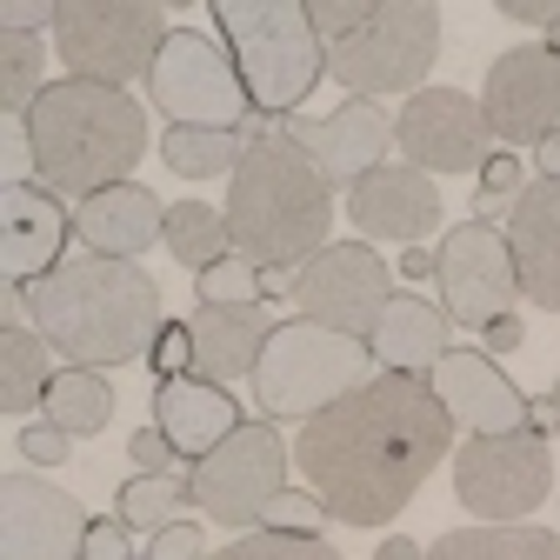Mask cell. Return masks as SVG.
Instances as JSON below:
<instances>
[{"instance_id":"1","label":"cell","mask_w":560,"mask_h":560,"mask_svg":"<svg viewBox=\"0 0 560 560\" xmlns=\"http://www.w3.org/2000/svg\"><path fill=\"white\" fill-rule=\"evenodd\" d=\"M454 447V413L428 374H381L301 420L294 460L320 508L347 527H387Z\"/></svg>"},{"instance_id":"2","label":"cell","mask_w":560,"mask_h":560,"mask_svg":"<svg viewBox=\"0 0 560 560\" xmlns=\"http://www.w3.org/2000/svg\"><path fill=\"white\" fill-rule=\"evenodd\" d=\"M27 327L67 354V368H120V361H148L161 320V288L133 260L81 254L60 260L47 280L14 288Z\"/></svg>"},{"instance_id":"3","label":"cell","mask_w":560,"mask_h":560,"mask_svg":"<svg viewBox=\"0 0 560 560\" xmlns=\"http://www.w3.org/2000/svg\"><path fill=\"white\" fill-rule=\"evenodd\" d=\"M221 214H228L234 254L254 260L260 273L307 267L327 247V228H334V180L320 174V161L301 140L260 133V140H247Z\"/></svg>"},{"instance_id":"4","label":"cell","mask_w":560,"mask_h":560,"mask_svg":"<svg viewBox=\"0 0 560 560\" xmlns=\"http://www.w3.org/2000/svg\"><path fill=\"white\" fill-rule=\"evenodd\" d=\"M27 161H34V180L47 194H107L133 174V161L148 154V114L140 101H127L120 88H101V81H54L27 120Z\"/></svg>"},{"instance_id":"5","label":"cell","mask_w":560,"mask_h":560,"mask_svg":"<svg viewBox=\"0 0 560 560\" xmlns=\"http://www.w3.org/2000/svg\"><path fill=\"white\" fill-rule=\"evenodd\" d=\"M214 27L247 81V101L294 120V107L327 74V40L307 21V0H214Z\"/></svg>"},{"instance_id":"6","label":"cell","mask_w":560,"mask_h":560,"mask_svg":"<svg viewBox=\"0 0 560 560\" xmlns=\"http://www.w3.org/2000/svg\"><path fill=\"white\" fill-rule=\"evenodd\" d=\"M368 368H374L368 340L334 334L320 320H280L254 368V400L267 420H314L354 387H368Z\"/></svg>"},{"instance_id":"7","label":"cell","mask_w":560,"mask_h":560,"mask_svg":"<svg viewBox=\"0 0 560 560\" xmlns=\"http://www.w3.org/2000/svg\"><path fill=\"white\" fill-rule=\"evenodd\" d=\"M167 21L154 0H60V67L67 81H101V88H127L140 74H154V60L167 47Z\"/></svg>"},{"instance_id":"8","label":"cell","mask_w":560,"mask_h":560,"mask_svg":"<svg viewBox=\"0 0 560 560\" xmlns=\"http://www.w3.org/2000/svg\"><path fill=\"white\" fill-rule=\"evenodd\" d=\"M434 54H441V14H434V0H381V14L354 40L327 47V74L354 101L420 94Z\"/></svg>"},{"instance_id":"9","label":"cell","mask_w":560,"mask_h":560,"mask_svg":"<svg viewBox=\"0 0 560 560\" xmlns=\"http://www.w3.org/2000/svg\"><path fill=\"white\" fill-rule=\"evenodd\" d=\"M148 94L167 114V127H221V133H241V120L254 114L234 54L221 40L194 34V27H174L167 34L154 74H148Z\"/></svg>"},{"instance_id":"10","label":"cell","mask_w":560,"mask_h":560,"mask_svg":"<svg viewBox=\"0 0 560 560\" xmlns=\"http://www.w3.org/2000/svg\"><path fill=\"white\" fill-rule=\"evenodd\" d=\"M553 487V454L547 434H480L454 454V494L467 514H480V527H521V514H534Z\"/></svg>"},{"instance_id":"11","label":"cell","mask_w":560,"mask_h":560,"mask_svg":"<svg viewBox=\"0 0 560 560\" xmlns=\"http://www.w3.org/2000/svg\"><path fill=\"white\" fill-rule=\"evenodd\" d=\"M194 508L221 527H260L273 494H288V441L273 434V420H247L234 441H221L187 474Z\"/></svg>"},{"instance_id":"12","label":"cell","mask_w":560,"mask_h":560,"mask_svg":"<svg viewBox=\"0 0 560 560\" xmlns=\"http://www.w3.org/2000/svg\"><path fill=\"white\" fill-rule=\"evenodd\" d=\"M441 314L454 327H494L514 314L521 301V267H514V247L494 221H460L447 228L441 241Z\"/></svg>"},{"instance_id":"13","label":"cell","mask_w":560,"mask_h":560,"mask_svg":"<svg viewBox=\"0 0 560 560\" xmlns=\"http://www.w3.org/2000/svg\"><path fill=\"white\" fill-rule=\"evenodd\" d=\"M387 301H394L387 260H381L368 241H327V247L294 273V307H301V320H320V327L354 334V340H374Z\"/></svg>"},{"instance_id":"14","label":"cell","mask_w":560,"mask_h":560,"mask_svg":"<svg viewBox=\"0 0 560 560\" xmlns=\"http://www.w3.org/2000/svg\"><path fill=\"white\" fill-rule=\"evenodd\" d=\"M394 148L420 174H474L487 167V114L460 88H420L394 114Z\"/></svg>"},{"instance_id":"15","label":"cell","mask_w":560,"mask_h":560,"mask_svg":"<svg viewBox=\"0 0 560 560\" xmlns=\"http://www.w3.org/2000/svg\"><path fill=\"white\" fill-rule=\"evenodd\" d=\"M487 133L508 140V148H540L560 127V54L540 47H508L487 67V94H480Z\"/></svg>"},{"instance_id":"16","label":"cell","mask_w":560,"mask_h":560,"mask_svg":"<svg viewBox=\"0 0 560 560\" xmlns=\"http://www.w3.org/2000/svg\"><path fill=\"white\" fill-rule=\"evenodd\" d=\"M88 508L40 474H8L0 487V560H81Z\"/></svg>"},{"instance_id":"17","label":"cell","mask_w":560,"mask_h":560,"mask_svg":"<svg viewBox=\"0 0 560 560\" xmlns=\"http://www.w3.org/2000/svg\"><path fill=\"white\" fill-rule=\"evenodd\" d=\"M428 381H434L441 407L454 413V428H467L474 441L480 434H527L534 428V400L494 368V354H480V347H447Z\"/></svg>"},{"instance_id":"18","label":"cell","mask_w":560,"mask_h":560,"mask_svg":"<svg viewBox=\"0 0 560 560\" xmlns=\"http://www.w3.org/2000/svg\"><path fill=\"white\" fill-rule=\"evenodd\" d=\"M288 140H301L334 187H361L374 167H387L394 114H387L381 101H347V107H334L327 120H288Z\"/></svg>"},{"instance_id":"19","label":"cell","mask_w":560,"mask_h":560,"mask_svg":"<svg viewBox=\"0 0 560 560\" xmlns=\"http://www.w3.org/2000/svg\"><path fill=\"white\" fill-rule=\"evenodd\" d=\"M347 221H354L368 241H428L434 221H441V194H434V174H420L407 161H387L374 167L361 187H347Z\"/></svg>"},{"instance_id":"20","label":"cell","mask_w":560,"mask_h":560,"mask_svg":"<svg viewBox=\"0 0 560 560\" xmlns=\"http://www.w3.org/2000/svg\"><path fill=\"white\" fill-rule=\"evenodd\" d=\"M0 221H8V280L34 288L60 267V247L74 241V214L60 207V194H47L40 180H8L0 194Z\"/></svg>"},{"instance_id":"21","label":"cell","mask_w":560,"mask_h":560,"mask_svg":"<svg viewBox=\"0 0 560 560\" xmlns=\"http://www.w3.org/2000/svg\"><path fill=\"white\" fill-rule=\"evenodd\" d=\"M154 428L174 441L180 460H207L221 441H234L247 428V413H241V400L221 381L187 374V381H161L154 387Z\"/></svg>"},{"instance_id":"22","label":"cell","mask_w":560,"mask_h":560,"mask_svg":"<svg viewBox=\"0 0 560 560\" xmlns=\"http://www.w3.org/2000/svg\"><path fill=\"white\" fill-rule=\"evenodd\" d=\"M508 247L521 267V294L547 314H560V180L521 187L508 214Z\"/></svg>"},{"instance_id":"23","label":"cell","mask_w":560,"mask_h":560,"mask_svg":"<svg viewBox=\"0 0 560 560\" xmlns=\"http://www.w3.org/2000/svg\"><path fill=\"white\" fill-rule=\"evenodd\" d=\"M74 234H81L94 254H107V260H133V254H148L154 241H167V207H161L148 187L120 180V187L88 194V200L74 207Z\"/></svg>"},{"instance_id":"24","label":"cell","mask_w":560,"mask_h":560,"mask_svg":"<svg viewBox=\"0 0 560 560\" xmlns=\"http://www.w3.org/2000/svg\"><path fill=\"white\" fill-rule=\"evenodd\" d=\"M187 327H194V374L221 381V387L254 374L260 354H267V340H273L267 307H200Z\"/></svg>"},{"instance_id":"25","label":"cell","mask_w":560,"mask_h":560,"mask_svg":"<svg viewBox=\"0 0 560 560\" xmlns=\"http://www.w3.org/2000/svg\"><path fill=\"white\" fill-rule=\"evenodd\" d=\"M447 327H454V320H447L434 301L394 294L368 347H374V361H381L387 374H434V361L447 354Z\"/></svg>"},{"instance_id":"26","label":"cell","mask_w":560,"mask_h":560,"mask_svg":"<svg viewBox=\"0 0 560 560\" xmlns=\"http://www.w3.org/2000/svg\"><path fill=\"white\" fill-rule=\"evenodd\" d=\"M54 374H60V368H54V347H47L34 327L8 320V334H0V400H8V413L47 407Z\"/></svg>"},{"instance_id":"27","label":"cell","mask_w":560,"mask_h":560,"mask_svg":"<svg viewBox=\"0 0 560 560\" xmlns=\"http://www.w3.org/2000/svg\"><path fill=\"white\" fill-rule=\"evenodd\" d=\"M60 434H74V441H88V434H107V420H114V387H107V374L101 368H60L54 374V387H47V407H40Z\"/></svg>"},{"instance_id":"28","label":"cell","mask_w":560,"mask_h":560,"mask_svg":"<svg viewBox=\"0 0 560 560\" xmlns=\"http://www.w3.org/2000/svg\"><path fill=\"white\" fill-rule=\"evenodd\" d=\"M428 560H560V534H547V527H454L428 547Z\"/></svg>"},{"instance_id":"29","label":"cell","mask_w":560,"mask_h":560,"mask_svg":"<svg viewBox=\"0 0 560 560\" xmlns=\"http://www.w3.org/2000/svg\"><path fill=\"white\" fill-rule=\"evenodd\" d=\"M167 254L194 273L207 267H221L234 254V234H228V214L221 207H207V200H174L167 207Z\"/></svg>"},{"instance_id":"30","label":"cell","mask_w":560,"mask_h":560,"mask_svg":"<svg viewBox=\"0 0 560 560\" xmlns=\"http://www.w3.org/2000/svg\"><path fill=\"white\" fill-rule=\"evenodd\" d=\"M241 154H247V140L241 133H221V127H167V140H161V161L180 180H214V174L234 180Z\"/></svg>"},{"instance_id":"31","label":"cell","mask_w":560,"mask_h":560,"mask_svg":"<svg viewBox=\"0 0 560 560\" xmlns=\"http://www.w3.org/2000/svg\"><path fill=\"white\" fill-rule=\"evenodd\" d=\"M194 501V487L180 480V474H133L127 487H120V501H114V514L133 527V534H161V527H174V514Z\"/></svg>"},{"instance_id":"32","label":"cell","mask_w":560,"mask_h":560,"mask_svg":"<svg viewBox=\"0 0 560 560\" xmlns=\"http://www.w3.org/2000/svg\"><path fill=\"white\" fill-rule=\"evenodd\" d=\"M40 67H47V47L34 34H0V101H8V114L27 120V107L47 94Z\"/></svg>"},{"instance_id":"33","label":"cell","mask_w":560,"mask_h":560,"mask_svg":"<svg viewBox=\"0 0 560 560\" xmlns=\"http://www.w3.org/2000/svg\"><path fill=\"white\" fill-rule=\"evenodd\" d=\"M194 294H200V307H260V301H267L273 288H267V273H260L254 260L228 254L221 267L194 273Z\"/></svg>"},{"instance_id":"34","label":"cell","mask_w":560,"mask_h":560,"mask_svg":"<svg viewBox=\"0 0 560 560\" xmlns=\"http://www.w3.org/2000/svg\"><path fill=\"white\" fill-rule=\"evenodd\" d=\"M207 560H340L327 540H294V534H241L234 547H221V553H207Z\"/></svg>"},{"instance_id":"35","label":"cell","mask_w":560,"mask_h":560,"mask_svg":"<svg viewBox=\"0 0 560 560\" xmlns=\"http://www.w3.org/2000/svg\"><path fill=\"white\" fill-rule=\"evenodd\" d=\"M260 527H267V534H294V540H320L327 508H320V494H301V487H288V494H273V508H267Z\"/></svg>"},{"instance_id":"36","label":"cell","mask_w":560,"mask_h":560,"mask_svg":"<svg viewBox=\"0 0 560 560\" xmlns=\"http://www.w3.org/2000/svg\"><path fill=\"white\" fill-rule=\"evenodd\" d=\"M374 14H381V0H307V21H314V34H320L327 47L354 40Z\"/></svg>"},{"instance_id":"37","label":"cell","mask_w":560,"mask_h":560,"mask_svg":"<svg viewBox=\"0 0 560 560\" xmlns=\"http://www.w3.org/2000/svg\"><path fill=\"white\" fill-rule=\"evenodd\" d=\"M148 368H154V387L161 381H187L194 374V327L187 320H167L148 347Z\"/></svg>"},{"instance_id":"38","label":"cell","mask_w":560,"mask_h":560,"mask_svg":"<svg viewBox=\"0 0 560 560\" xmlns=\"http://www.w3.org/2000/svg\"><path fill=\"white\" fill-rule=\"evenodd\" d=\"M521 154L514 148H501V154H487V167H480V214H487V207H494V200H521Z\"/></svg>"},{"instance_id":"39","label":"cell","mask_w":560,"mask_h":560,"mask_svg":"<svg viewBox=\"0 0 560 560\" xmlns=\"http://www.w3.org/2000/svg\"><path fill=\"white\" fill-rule=\"evenodd\" d=\"M67 454H74V434H60L54 420H34V428H21V460H27V467H60Z\"/></svg>"},{"instance_id":"40","label":"cell","mask_w":560,"mask_h":560,"mask_svg":"<svg viewBox=\"0 0 560 560\" xmlns=\"http://www.w3.org/2000/svg\"><path fill=\"white\" fill-rule=\"evenodd\" d=\"M148 560H207V534L194 521H174V527L154 534V553Z\"/></svg>"},{"instance_id":"41","label":"cell","mask_w":560,"mask_h":560,"mask_svg":"<svg viewBox=\"0 0 560 560\" xmlns=\"http://www.w3.org/2000/svg\"><path fill=\"white\" fill-rule=\"evenodd\" d=\"M127 454H133V467H140V474H174V460H180V454H174V441H167L161 428H140V434L127 441Z\"/></svg>"},{"instance_id":"42","label":"cell","mask_w":560,"mask_h":560,"mask_svg":"<svg viewBox=\"0 0 560 560\" xmlns=\"http://www.w3.org/2000/svg\"><path fill=\"white\" fill-rule=\"evenodd\" d=\"M54 21H60L54 0H8V8H0V34H40Z\"/></svg>"},{"instance_id":"43","label":"cell","mask_w":560,"mask_h":560,"mask_svg":"<svg viewBox=\"0 0 560 560\" xmlns=\"http://www.w3.org/2000/svg\"><path fill=\"white\" fill-rule=\"evenodd\" d=\"M127 534H133L127 521H94V527H88L81 560H133V553H127Z\"/></svg>"},{"instance_id":"44","label":"cell","mask_w":560,"mask_h":560,"mask_svg":"<svg viewBox=\"0 0 560 560\" xmlns=\"http://www.w3.org/2000/svg\"><path fill=\"white\" fill-rule=\"evenodd\" d=\"M501 14H508V21H540V27H553V21H560L553 0H501Z\"/></svg>"},{"instance_id":"45","label":"cell","mask_w":560,"mask_h":560,"mask_svg":"<svg viewBox=\"0 0 560 560\" xmlns=\"http://www.w3.org/2000/svg\"><path fill=\"white\" fill-rule=\"evenodd\" d=\"M514 347H521V320H514V314L487 327V354H514Z\"/></svg>"},{"instance_id":"46","label":"cell","mask_w":560,"mask_h":560,"mask_svg":"<svg viewBox=\"0 0 560 560\" xmlns=\"http://www.w3.org/2000/svg\"><path fill=\"white\" fill-rule=\"evenodd\" d=\"M400 273H407V280H428V273H441V254H428V247H407V254H400Z\"/></svg>"},{"instance_id":"47","label":"cell","mask_w":560,"mask_h":560,"mask_svg":"<svg viewBox=\"0 0 560 560\" xmlns=\"http://www.w3.org/2000/svg\"><path fill=\"white\" fill-rule=\"evenodd\" d=\"M534 167H540V180H560V127L534 148Z\"/></svg>"},{"instance_id":"48","label":"cell","mask_w":560,"mask_h":560,"mask_svg":"<svg viewBox=\"0 0 560 560\" xmlns=\"http://www.w3.org/2000/svg\"><path fill=\"white\" fill-rule=\"evenodd\" d=\"M374 560H428V547H413L407 534H394V540H381V553Z\"/></svg>"},{"instance_id":"49","label":"cell","mask_w":560,"mask_h":560,"mask_svg":"<svg viewBox=\"0 0 560 560\" xmlns=\"http://www.w3.org/2000/svg\"><path fill=\"white\" fill-rule=\"evenodd\" d=\"M547 54H560V21H553V27H547Z\"/></svg>"},{"instance_id":"50","label":"cell","mask_w":560,"mask_h":560,"mask_svg":"<svg viewBox=\"0 0 560 560\" xmlns=\"http://www.w3.org/2000/svg\"><path fill=\"white\" fill-rule=\"evenodd\" d=\"M547 407H553V420H560V381H553V394H547Z\"/></svg>"}]
</instances>
